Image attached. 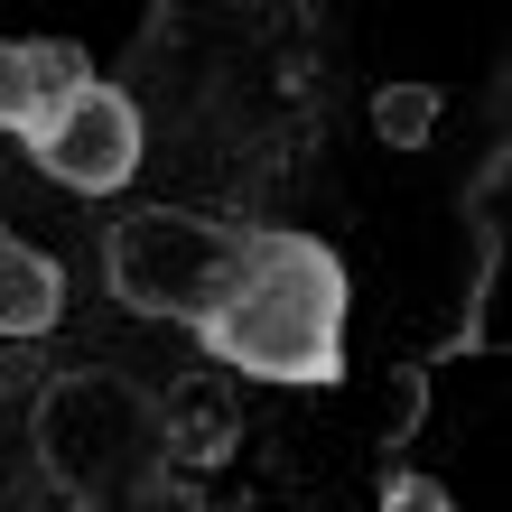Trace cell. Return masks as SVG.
<instances>
[{
  "mask_svg": "<svg viewBox=\"0 0 512 512\" xmlns=\"http://www.w3.org/2000/svg\"><path fill=\"white\" fill-rule=\"evenodd\" d=\"M382 512H457V503H447L438 475H391V485H382Z\"/></svg>",
  "mask_w": 512,
  "mask_h": 512,
  "instance_id": "cell-8",
  "label": "cell"
},
{
  "mask_svg": "<svg viewBox=\"0 0 512 512\" xmlns=\"http://www.w3.org/2000/svg\"><path fill=\"white\" fill-rule=\"evenodd\" d=\"M84 84H94V66L75 38H0V131L38 140Z\"/></svg>",
  "mask_w": 512,
  "mask_h": 512,
  "instance_id": "cell-5",
  "label": "cell"
},
{
  "mask_svg": "<svg viewBox=\"0 0 512 512\" xmlns=\"http://www.w3.org/2000/svg\"><path fill=\"white\" fill-rule=\"evenodd\" d=\"M345 308H354V280H345L336 243L289 233V224H252V243H243V261H233V280L205 308L196 336L243 382L326 391L345 373Z\"/></svg>",
  "mask_w": 512,
  "mask_h": 512,
  "instance_id": "cell-1",
  "label": "cell"
},
{
  "mask_svg": "<svg viewBox=\"0 0 512 512\" xmlns=\"http://www.w3.org/2000/svg\"><path fill=\"white\" fill-rule=\"evenodd\" d=\"M243 243H252V224L187 215V205H131V215L103 233V280L149 326H205V308L224 298Z\"/></svg>",
  "mask_w": 512,
  "mask_h": 512,
  "instance_id": "cell-2",
  "label": "cell"
},
{
  "mask_svg": "<svg viewBox=\"0 0 512 512\" xmlns=\"http://www.w3.org/2000/svg\"><path fill=\"white\" fill-rule=\"evenodd\" d=\"M28 159H38V177H56L66 196H112V187H131L140 159H149V122H140V103L122 94V84L94 75L38 140H28Z\"/></svg>",
  "mask_w": 512,
  "mask_h": 512,
  "instance_id": "cell-4",
  "label": "cell"
},
{
  "mask_svg": "<svg viewBox=\"0 0 512 512\" xmlns=\"http://www.w3.org/2000/svg\"><path fill=\"white\" fill-rule=\"evenodd\" d=\"M373 131L391 149H419L438 131V84H382V94H373Z\"/></svg>",
  "mask_w": 512,
  "mask_h": 512,
  "instance_id": "cell-7",
  "label": "cell"
},
{
  "mask_svg": "<svg viewBox=\"0 0 512 512\" xmlns=\"http://www.w3.org/2000/svg\"><path fill=\"white\" fill-rule=\"evenodd\" d=\"M66 326V261L0 224V336H56Z\"/></svg>",
  "mask_w": 512,
  "mask_h": 512,
  "instance_id": "cell-6",
  "label": "cell"
},
{
  "mask_svg": "<svg viewBox=\"0 0 512 512\" xmlns=\"http://www.w3.org/2000/svg\"><path fill=\"white\" fill-rule=\"evenodd\" d=\"M38 447H47V466L66 475V485H84L94 503H122L140 485H159V466H168V419L140 401V391L122 382H56V401L38 419Z\"/></svg>",
  "mask_w": 512,
  "mask_h": 512,
  "instance_id": "cell-3",
  "label": "cell"
}]
</instances>
